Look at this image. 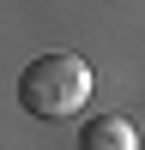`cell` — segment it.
<instances>
[{
  "instance_id": "1",
  "label": "cell",
  "mask_w": 145,
  "mask_h": 150,
  "mask_svg": "<svg viewBox=\"0 0 145 150\" xmlns=\"http://www.w3.org/2000/svg\"><path fill=\"white\" fill-rule=\"evenodd\" d=\"M85 96H91V66H85L79 54H67V48L36 54L30 66H24V78H18V102L30 108V114H42V120L79 114Z\"/></svg>"
},
{
  "instance_id": "2",
  "label": "cell",
  "mask_w": 145,
  "mask_h": 150,
  "mask_svg": "<svg viewBox=\"0 0 145 150\" xmlns=\"http://www.w3.org/2000/svg\"><path fill=\"white\" fill-rule=\"evenodd\" d=\"M133 144H139V132L121 114H97V120H85V132H79V150H133Z\"/></svg>"
}]
</instances>
